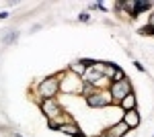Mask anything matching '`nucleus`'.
I'll return each instance as SVG.
<instances>
[{
    "instance_id": "obj_1",
    "label": "nucleus",
    "mask_w": 154,
    "mask_h": 137,
    "mask_svg": "<svg viewBox=\"0 0 154 137\" xmlns=\"http://www.w3.org/2000/svg\"><path fill=\"white\" fill-rule=\"evenodd\" d=\"M41 113L51 121V123H49L51 129H58V127H60V117H64V109H62V104L56 103L54 98H43V100H41Z\"/></svg>"
},
{
    "instance_id": "obj_2",
    "label": "nucleus",
    "mask_w": 154,
    "mask_h": 137,
    "mask_svg": "<svg viewBox=\"0 0 154 137\" xmlns=\"http://www.w3.org/2000/svg\"><path fill=\"white\" fill-rule=\"evenodd\" d=\"M105 76H103V64H99V61H93V59H88V64H86V70H84V76L82 80L88 82V84H95L97 88H99V80H103Z\"/></svg>"
},
{
    "instance_id": "obj_3",
    "label": "nucleus",
    "mask_w": 154,
    "mask_h": 137,
    "mask_svg": "<svg viewBox=\"0 0 154 137\" xmlns=\"http://www.w3.org/2000/svg\"><path fill=\"white\" fill-rule=\"evenodd\" d=\"M37 92H39L41 100H43V98H54V96H56V94L60 92V76L45 78V80H43L41 84H39V86H37Z\"/></svg>"
},
{
    "instance_id": "obj_4",
    "label": "nucleus",
    "mask_w": 154,
    "mask_h": 137,
    "mask_svg": "<svg viewBox=\"0 0 154 137\" xmlns=\"http://www.w3.org/2000/svg\"><path fill=\"white\" fill-rule=\"evenodd\" d=\"M109 90H111L109 92L111 94V100L113 103H121L128 94H131V82L128 78H123V80H119V82H113Z\"/></svg>"
},
{
    "instance_id": "obj_5",
    "label": "nucleus",
    "mask_w": 154,
    "mask_h": 137,
    "mask_svg": "<svg viewBox=\"0 0 154 137\" xmlns=\"http://www.w3.org/2000/svg\"><path fill=\"white\" fill-rule=\"evenodd\" d=\"M111 94L105 90H99L95 94H91V96H86V104L88 106H93V109H99V106H107V104H111Z\"/></svg>"
},
{
    "instance_id": "obj_6",
    "label": "nucleus",
    "mask_w": 154,
    "mask_h": 137,
    "mask_svg": "<svg viewBox=\"0 0 154 137\" xmlns=\"http://www.w3.org/2000/svg\"><path fill=\"white\" fill-rule=\"evenodd\" d=\"M128 129H130V127L125 125L123 121H119V123H115L113 127H109V129H107L105 135L107 137H123L125 133H128Z\"/></svg>"
},
{
    "instance_id": "obj_7",
    "label": "nucleus",
    "mask_w": 154,
    "mask_h": 137,
    "mask_svg": "<svg viewBox=\"0 0 154 137\" xmlns=\"http://www.w3.org/2000/svg\"><path fill=\"white\" fill-rule=\"evenodd\" d=\"M58 131L66 133V135H72V137H82V131H80V127H78V123H74V121L66 123V125H60V127H58Z\"/></svg>"
},
{
    "instance_id": "obj_8",
    "label": "nucleus",
    "mask_w": 154,
    "mask_h": 137,
    "mask_svg": "<svg viewBox=\"0 0 154 137\" xmlns=\"http://www.w3.org/2000/svg\"><path fill=\"white\" fill-rule=\"evenodd\" d=\"M123 123L128 127H138L140 125V113L136 111V109H131V111H125V115H123Z\"/></svg>"
},
{
    "instance_id": "obj_9",
    "label": "nucleus",
    "mask_w": 154,
    "mask_h": 137,
    "mask_svg": "<svg viewBox=\"0 0 154 137\" xmlns=\"http://www.w3.org/2000/svg\"><path fill=\"white\" fill-rule=\"evenodd\" d=\"M86 64H88V59H78V61H74L70 66V72L74 76H78V78H82L84 76V70H86Z\"/></svg>"
},
{
    "instance_id": "obj_10",
    "label": "nucleus",
    "mask_w": 154,
    "mask_h": 137,
    "mask_svg": "<svg viewBox=\"0 0 154 137\" xmlns=\"http://www.w3.org/2000/svg\"><path fill=\"white\" fill-rule=\"evenodd\" d=\"M119 106H121L123 111H131V109H136V96H134V92H131V94H128V96L119 103Z\"/></svg>"
},
{
    "instance_id": "obj_11",
    "label": "nucleus",
    "mask_w": 154,
    "mask_h": 137,
    "mask_svg": "<svg viewBox=\"0 0 154 137\" xmlns=\"http://www.w3.org/2000/svg\"><path fill=\"white\" fill-rule=\"evenodd\" d=\"M17 39H19V31H11V33L2 39V41H4V45H11V43H14Z\"/></svg>"
},
{
    "instance_id": "obj_12",
    "label": "nucleus",
    "mask_w": 154,
    "mask_h": 137,
    "mask_svg": "<svg viewBox=\"0 0 154 137\" xmlns=\"http://www.w3.org/2000/svg\"><path fill=\"white\" fill-rule=\"evenodd\" d=\"M91 8H93V10H107L103 2H95V4H91Z\"/></svg>"
},
{
    "instance_id": "obj_13",
    "label": "nucleus",
    "mask_w": 154,
    "mask_h": 137,
    "mask_svg": "<svg viewBox=\"0 0 154 137\" xmlns=\"http://www.w3.org/2000/svg\"><path fill=\"white\" fill-rule=\"evenodd\" d=\"M140 33H142V35H154V27H150V25H148V27L140 29Z\"/></svg>"
},
{
    "instance_id": "obj_14",
    "label": "nucleus",
    "mask_w": 154,
    "mask_h": 137,
    "mask_svg": "<svg viewBox=\"0 0 154 137\" xmlns=\"http://www.w3.org/2000/svg\"><path fill=\"white\" fill-rule=\"evenodd\" d=\"M78 21L86 23V21H88V14H86V12H80V14H78Z\"/></svg>"
},
{
    "instance_id": "obj_15",
    "label": "nucleus",
    "mask_w": 154,
    "mask_h": 137,
    "mask_svg": "<svg viewBox=\"0 0 154 137\" xmlns=\"http://www.w3.org/2000/svg\"><path fill=\"white\" fill-rule=\"evenodd\" d=\"M148 25H150V27H154V12H152V16H150V21H148Z\"/></svg>"
},
{
    "instance_id": "obj_16",
    "label": "nucleus",
    "mask_w": 154,
    "mask_h": 137,
    "mask_svg": "<svg viewBox=\"0 0 154 137\" xmlns=\"http://www.w3.org/2000/svg\"><path fill=\"white\" fill-rule=\"evenodd\" d=\"M97 137H107V135H105V133H103V135H97Z\"/></svg>"
}]
</instances>
